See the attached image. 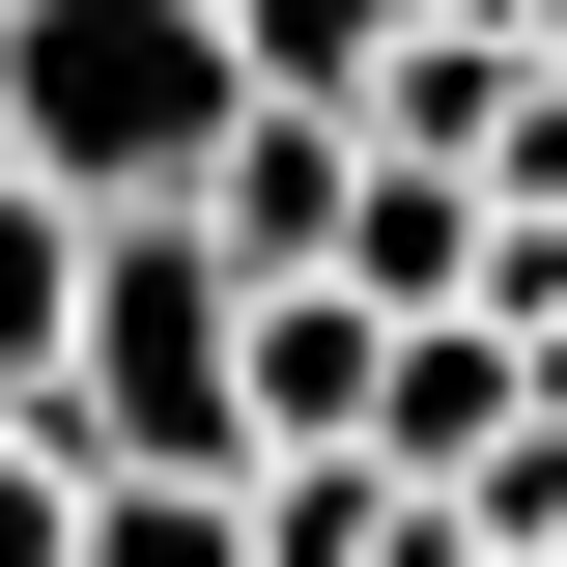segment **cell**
<instances>
[{
	"instance_id": "ba28073f",
	"label": "cell",
	"mask_w": 567,
	"mask_h": 567,
	"mask_svg": "<svg viewBox=\"0 0 567 567\" xmlns=\"http://www.w3.org/2000/svg\"><path fill=\"white\" fill-rule=\"evenodd\" d=\"M58 341H85V227L0 171V425H58Z\"/></svg>"
},
{
	"instance_id": "6da1fadb",
	"label": "cell",
	"mask_w": 567,
	"mask_h": 567,
	"mask_svg": "<svg viewBox=\"0 0 567 567\" xmlns=\"http://www.w3.org/2000/svg\"><path fill=\"white\" fill-rule=\"evenodd\" d=\"M227 0H0V171L58 227H171L227 171Z\"/></svg>"
},
{
	"instance_id": "7a4b0ae2",
	"label": "cell",
	"mask_w": 567,
	"mask_h": 567,
	"mask_svg": "<svg viewBox=\"0 0 567 567\" xmlns=\"http://www.w3.org/2000/svg\"><path fill=\"white\" fill-rule=\"evenodd\" d=\"M58 483H256V284H227L199 227H85Z\"/></svg>"
},
{
	"instance_id": "3957f363",
	"label": "cell",
	"mask_w": 567,
	"mask_h": 567,
	"mask_svg": "<svg viewBox=\"0 0 567 567\" xmlns=\"http://www.w3.org/2000/svg\"><path fill=\"white\" fill-rule=\"evenodd\" d=\"M511 454H539V341H511V312H425L398 398H369V483H398V511H483Z\"/></svg>"
},
{
	"instance_id": "52a82bcc",
	"label": "cell",
	"mask_w": 567,
	"mask_h": 567,
	"mask_svg": "<svg viewBox=\"0 0 567 567\" xmlns=\"http://www.w3.org/2000/svg\"><path fill=\"white\" fill-rule=\"evenodd\" d=\"M369 58H398V0H227V85L256 114H369Z\"/></svg>"
},
{
	"instance_id": "9c48e42d",
	"label": "cell",
	"mask_w": 567,
	"mask_h": 567,
	"mask_svg": "<svg viewBox=\"0 0 567 567\" xmlns=\"http://www.w3.org/2000/svg\"><path fill=\"white\" fill-rule=\"evenodd\" d=\"M85 567H256V539H227V483H85Z\"/></svg>"
},
{
	"instance_id": "8992f818",
	"label": "cell",
	"mask_w": 567,
	"mask_h": 567,
	"mask_svg": "<svg viewBox=\"0 0 567 567\" xmlns=\"http://www.w3.org/2000/svg\"><path fill=\"white\" fill-rule=\"evenodd\" d=\"M227 539L256 567H425V511L369 483V454H284V483H227Z\"/></svg>"
},
{
	"instance_id": "277c9868",
	"label": "cell",
	"mask_w": 567,
	"mask_h": 567,
	"mask_svg": "<svg viewBox=\"0 0 567 567\" xmlns=\"http://www.w3.org/2000/svg\"><path fill=\"white\" fill-rule=\"evenodd\" d=\"M341 199H369V142H341V114H227V171H199L171 227H199L227 284H341Z\"/></svg>"
},
{
	"instance_id": "5b68a950",
	"label": "cell",
	"mask_w": 567,
	"mask_h": 567,
	"mask_svg": "<svg viewBox=\"0 0 567 567\" xmlns=\"http://www.w3.org/2000/svg\"><path fill=\"white\" fill-rule=\"evenodd\" d=\"M369 398H398V312L256 284V483H284V454H369Z\"/></svg>"
},
{
	"instance_id": "30bf717a",
	"label": "cell",
	"mask_w": 567,
	"mask_h": 567,
	"mask_svg": "<svg viewBox=\"0 0 567 567\" xmlns=\"http://www.w3.org/2000/svg\"><path fill=\"white\" fill-rule=\"evenodd\" d=\"M0 567H85V483H58V425H0Z\"/></svg>"
},
{
	"instance_id": "8fae6325",
	"label": "cell",
	"mask_w": 567,
	"mask_h": 567,
	"mask_svg": "<svg viewBox=\"0 0 567 567\" xmlns=\"http://www.w3.org/2000/svg\"><path fill=\"white\" fill-rule=\"evenodd\" d=\"M425 567H567V539H483V511H425Z\"/></svg>"
}]
</instances>
